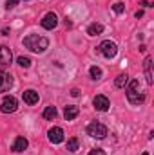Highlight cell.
Wrapping results in <instances>:
<instances>
[{
	"label": "cell",
	"instance_id": "1",
	"mask_svg": "<svg viewBox=\"0 0 154 155\" xmlns=\"http://www.w3.org/2000/svg\"><path fill=\"white\" fill-rule=\"evenodd\" d=\"M24 45L33 52H44L49 47V40L45 36H40V35H29L24 38Z\"/></svg>",
	"mask_w": 154,
	"mask_h": 155
},
{
	"label": "cell",
	"instance_id": "2",
	"mask_svg": "<svg viewBox=\"0 0 154 155\" xmlns=\"http://www.w3.org/2000/svg\"><path fill=\"white\" fill-rule=\"evenodd\" d=\"M127 99L131 105H140L145 101V96L140 92V81L138 79H132L131 81V87L127 88Z\"/></svg>",
	"mask_w": 154,
	"mask_h": 155
},
{
	"label": "cell",
	"instance_id": "3",
	"mask_svg": "<svg viewBox=\"0 0 154 155\" xmlns=\"http://www.w3.org/2000/svg\"><path fill=\"white\" fill-rule=\"evenodd\" d=\"M87 134H89L91 137H94V139H103V137L107 135V126L102 124L100 121H94V123H91V124L87 126Z\"/></svg>",
	"mask_w": 154,
	"mask_h": 155
},
{
	"label": "cell",
	"instance_id": "4",
	"mask_svg": "<svg viewBox=\"0 0 154 155\" xmlns=\"http://www.w3.org/2000/svg\"><path fill=\"white\" fill-rule=\"evenodd\" d=\"M98 49H100V52H102L105 58H114L116 54H118V45H116L114 41H111V40L102 41Z\"/></svg>",
	"mask_w": 154,
	"mask_h": 155
},
{
	"label": "cell",
	"instance_id": "5",
	"mask_svg": "<svg viewBox=\"0 0 154 155\" xmlns=\"http://www.w3.org/2000/svg\"><path fill=\"white\" fill-rule=\"evenodd\" d=\"M16 108H18V103H16V99H15L13 96H5V97L2 99L0 110H2L4 114H13V112H16Z\"/></svg>",
	"mask_w": 154,
	"mask_h": 155
},
{
	"label": "cell",
	"instance_id": "6",
	"mask_svg": "<svg viewBox=\"0 0 154 155\" xmlns=\"http://www.w3.org/2000/svg\"><path fill=\"white\" fill-rule=\"evenodd\" d=\"M93 105H94V108H96L98 112H107V110H109V107H111V103H109V97H107V96H102V94L94 97Z\"/></svg>",
	"mask_w": 154,
	"mask_h": 155
},
{
	"label": "cell",
	"instance_id": "7",
	"mask_svg": "<svg viewBox=\"0 0 154 155\" xmlns=\"http://www.w3.org/2000/svg\"><path fill=\"white\" fill-rule=\"evenodd\" d=\"M13 60V54H11V49L7 45H2L0 47V67H7Z\"/></svg>",
	"mask_w": 154,
	"mask_h": 155
},
{
	"label": "cell",
	"instance_id": "8",
	"mask_svg": "<svg viewBox=\"0 0 154 155\" xmlns=\"http://www.w3.org/2000/svg\"><path fill=\"white\" fill-rule=\"evenodd\" d=\"M47 135H49V141H51L53 144H60V143L64 141V130H62V128H58V126L51 128Z\"/></svg>",
	"mask_w": 154,
	"mask_h": 155
},
{
	"label": "cell",
	"instance_id": "9",
	"mask_svg": "<svg viewBox=\"0 0 154 155\" xmlns=\"http://www.w3.org/2000/svg\"><path fill=\"white\" fill-rule=\"evenodd\" d=\"M56 24H58V18H56L54 13H47V15L42 18V27H44V29H54Z\"/></svg>",
	"mask_w": 154,
	"mask_h": 155
},
{
	"label": "cell",
	"instance_id": "10",
	"mask_svg": "<svg viewBox=\"0 0 154 155\" xmlns=\"http://www.w3.org/2000/svg\"><path fill=\"white\" fill-rule=\"evenodd\" d=\"M11 85H13V76H11V74H5V72L0 71V92L9 90Z\"/></svg>",
	"mask_w": 154,
	"mask_h": 155
},
{
	"label": "cell",
	"instance_id": "11",
	"mask_svg": "<svg viewBox=\"0 0 154 155\" xmlns=\"http://www.w3.org/2000/svg\"><path fill=\"white\" fill-rule=\"evenodd\" d=\"M22 97H24V103H27V105H37L38 103V92H35V90H26L22 94Z\"/></svg>",
	"mask_w": 154,
	"mask_h": 155
},
{
	"label": "cell",
	"instance_id": "12",
	"mask_svg": "<svg viewBox=\"0 0 154 155\" xmlns=\"http://www.w3.org/2000/svg\"><path fill=\"white\" fill-rule=\"evenodd\" d=\"M27 144H29V143H27L26 137H16L15 143H13V148H11V150L16 152V153H20V152H24V150L27 148Z\"/></svg>",
	"mask_w": 154,
	"mask_h": 155
},
{
	"label": "cell",
	"instance_id": "13",
	"mask_svg": "<svg viewBox=\"0 0 154 155\" xmlns=\"http://www.w3.org/2000/svg\"><path fill=\"white\" fill-rule=\"evenodd\" d=\"M143 69H145L147 83H149V85H152L154 79H152V60H151V58H145V61H143Z\"/></svg>",
	"mask_w": 154,
	"mask_h": 155
},
{
	"label": "cell",
	"instance_id": "14",
	"mask_svg": "<svg viewBox=\"0 0 154 155\" xmlns=\"http://www.w3.org/2000/svg\"><path fill=\"white\" fill-rule=\"evenodd\" d=\"M78 114H80V110H78L76 105H67L65 110H64V117H65V121H73Z\"/></svg>",
	"mask_w": 154,
	"mask_h": 155
},
{
	"label": "cell",
	"instance_id": "15",
	"mask_svg": "<svg viewBox=\"0 0 154 155\" xmlns=\"http://www.w3.org/2000/svg\"><path fill=\"white\" fill-rule=\"evenodd\" d=\"M103 33V25L102 24H91L89 27H87V35H91V36H96V35H102Z\"/></svg>",
	"mask_w": 154,
	"mask_h": 155
},
{
	"label": "cell",
	"instance_id": "16",
	"mask_svg": "<svg viewBox=\"0 0 154 155\" xmlns=\"http://www.w3.org/2000/svg\"><path fill=\"white\" fill-rule=\"evenodd\" d=\"M56 116H58V112H56V108H54V107H47V108L44 110V117H45V119H49V121L56 119Z\"/></svg>",
	"mask_w": 154,
	"mask_h": 155
},
{
	"label": "cell",
	"instance_id": "17",
	"mask_svg": "<svg viewBox=\"0 0 154 155\" xmlns=\"http://www.w3.org/2000/svg\"><path fill=\"white\" fill-rule=\"evenodd\" d=\"M127 83H129V76H127V74H120V76L116 78V81H114V85L118 87V88H123Z\"/></svg>",
	"mask_w": 154,
	"mask_h": 155
},
{
	"label": "cell",
	"instance_id": "18",
	"mask_svg": "<svg viewBox=\"0 0 154 155\" xmlns=\"http://www.w3.org/2000/svg\"><path fill=\"white\" fill-rule=\"evenodd\" d=\"M16 61H18V65H20L22 69H29V67H31V58H27V56H20Z\"/></svg>",
	"mask_w": 154,
	"mask_h": 155
},
{
	"label": "cell",
	"instance_id": "19",
	"mask_svg": "<svg viewBox=\"0 0 154 155\" xmlns=\"http://www.w3.org/2000/svg\"><path fill=\"white\" fill-rule=\"evenodd\" d=\"M78 144H80V143H78V137H71V139L67 141V150H69V152H76Z\"/></svg>",
	"mask_w": 154,
	"mask_h": 155
},
{
	"label": "cell",
	"instance_id": "20",
	"mask_svg": "<svg viewBox=\"0 0 154 155\" xmlns=\"http://www.w3.org/2000/svg\"><path fill=\"white\" fill-rule=\"evenodd\" d=\"M89 74H91L93 79H100V78H102V69H98V67L94 65V67H91V69H89Z\"/></svg>",
	"mask_w": 154,
	"mask_h": 155
},
{
	"label": "cell",
	"instance_id": "21",
	"mask_svg": "<svg viewBox=\"0 0 154 155\" xmlns=\"http://www.w3.org/2000/svg\"><path fill=\"white\" fill-rule=\"evenodd\" d=\"M113 9H114V13H118V15H121V13L125 11V5H123L121 2H116L114 5H113Z\"/></svg>",
	"mask_w": 154,
	"mask_h": 155
},
{
	"label": "cell",
	"instance_id": "22",
	"mask_svg": "<svg viewBox=\"0 0 154 155\" xmlns=\"http://www.w3.org/2000/svg\"><path fill=\"white\" fill-rule=\"evenodd\" d=\"M16 4H18V0H5V7L7 9H13Z\"/></svg>",
	"mask_w": 154,
	"mask_h": 155
},
{
	"label": "cell",
	"instance_id": "23",
	"mask_svg": "<svg viewBox=\"0 0 154 155\" xmlns=\"http://www.w3.org/2000/svg\"><path fill=\"white\" fill-rule=\"evenodd\" d=\"M89 155H105V152H103V150H100V148H96V150H91Z\"/></svg>",
	"mask_w": 154,
	"mask_h": 155
},
{
	"label": "cell",
	"instance_id": "24",
	"mask_svg": "<svg viewBox=\"0 0 154 155\" xmlns=\"http://www.w3.org/2000/svg\"><path fill=\"white\" fill-rule=\"evenodd\" d=\"M71 96H75V97L80 96V90H78V88H73V90H71Z\"/></svg>",
	"mask_w": 154,
	"mask_h": 155
},
{
	"label": "cell",
	"instance_id": "25",
	"mask_svg": "<svg viewBox=\"0 0 154 155\" xmlns=\"http://www.w3.org/2000/svg\"><path fill=\"white\" fill-rule=\"evenodd\" d=\"M142 5H145V7H152V5H151V4H149L147 0H142Z\"/></svg>",
	"mask_w": 154,
	"mask_h": 155
},
{
	"label": "cell",
	"instance_id": "26",
	"mask_svg": "<svg viewBox=\"0 0 154 155\" xmlns=\"http://www.w3.org/2000/svg\"><path fill=\"white\" fill-rule=\"evenodd\" d=\"M2 35H4V36H7V35H9V29H7V27H4V29H2Z\"/></svg>",
	"mask_w": 154,
	"mask_h": 155
},
{
	"label": "cell",
	"instance_id": "27",
	"mask_svg": "<svg viewBox=\"0 0 154 155\" xmlns=\"http://www.w3.org/2000/svg\"><path fill=\"white\" fill-rule=\"evenodd\" d=\"M143 16V11H136V18H142Z\"/></svg>",
	"mask_w": 154,
	"mask_h": 155
},
{
	"label": "cell",
	"instance_id": "28",
	"mask_svg": "<svg viewBox=\"0 0 154 155\" xmlns=\"http://www.w3.org/2000/svg\"><path fill=\"white\" fill-rule=\"evenodd\" d=\"M142 155H149V153H147V152H143V153H142Z\"/></svg>",
	"mask_w": 154,
	"mask_h": 155
}]
</instances>
